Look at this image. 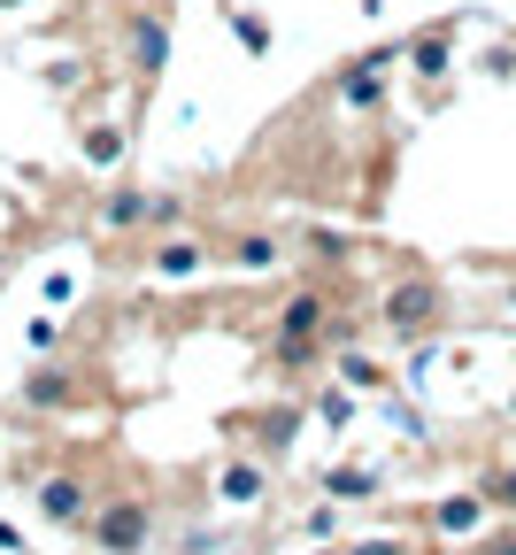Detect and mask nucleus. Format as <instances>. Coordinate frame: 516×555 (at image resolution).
<instances>
[{"label":"nucleus","instance_id":"1","mask_svg":"<svg viewBox=\"0 0 516 555\" xmlns=\"http://www.w3.org/2000/svg\"><path fill=\"white\" fill-rule=\"evenodd\" d=\"M146 532H155V525H146V509H139V502H116V509H101V517H93V540H101V547H139Z\"/></svg>","mask_w":516,"mask_h":555},{"label":"nucleus","instance_id":"2","mask_svg":"<svg viewBox=\"0 0 516 555\" xmlns=\"http://www.w3.org/2000/svg\"><path fill=\"white\" fill-rule=\"evenodd\" d=\"M39 509H47L54 525H86V486H78V478H47V486H39Z\"/></svg>","mask_w":516,"mask_h":555},{"label":"nucleus","instance_id":"3","mask_svg":"<svg viewBox=\"0 0 516 555\" xmlns=\"http://www.w3.org/2000/svg\"><path fill=\"white\" fill-rule=\"evenodd\" d=\"M146 201H155V193H139V185H116V193L101 201V224H108V232H131V224H146Z\"/></svg>","mask_w":516,"mask_h":555},{"label":"nucleus","instance_id":"4","mask_svg":"<svg viewBox=\"0 0 516 555\" xmlns=\"http://www.w3.org/2000/svg\"><path fill=\"white\" fill-rule=\"evenodd\" d=\"M431 309H439L431 286H401V294L386 301V324H394V332H416V324H431Z\"/></svg>","mask_w":516,"mask_h":555},{"label":"nucleus","instance_id":"5","mask_svg":"<svg viewBox=\"0 0 516 555\" xmlns=\"http://www.w3.org/2000/svg\"><path fill=\"white\" fill-rule=\"evenodd\" d=\"M163 54H170V31H163L155 16H139V24H131V62H139V69H163Z\"/></svg>","mask_w":516,"mask_h":555},{"label":"nucleus","instance_id":"6","mask_svg":"<svg viewBox=\"0 0 516 555\" xmlns=\"http://www.w3.org/2000/svg\"><path fill=\"white\" fill-rule=\"evenodd\" d=\"M278 255H285V247H278L270 232H247V240H232V262H240V270H270Z\"/></svg>","mask_w":516,"mask_h":555},{"label":"nucleus","instance_id":"7","mask_svg":"<svg viewBox=\"0 0 516 555\" xmlns=\"http://www.w3.org/2000/svg\"><path fill=\"white\" fill-rule=\"evenodd\" d=\"M155 270H163V278H193V270H201V247H193V240H170V247L155 255Z\"/></svg>","mask_w":516,"mask_h":555},{"label":"nucleus","instance_id":"8","mask_svg":"<svg viewBox=\"0 0 516 555\" xmlns=\"http://www.w3.org/2000/svg\"><path fill=\"white\" fill-rule=\"evenodd\" d=\"M224 494H232V502H255V494H262V470H255V463H232V470H224Z\"/></svg>","mask_w":516,"mask_h":555},{"label":"nucleus","instance_id":"9","mask_svg":"<svg viewBox=\"0 0 516 555\" xmlns=\"http://www.w3.org/2000/svg\"><path fill=\"white\" fill-rule=\"evenodd\" d=\"M116 155H124V139H116V124L86 131V163H116Z\"/></svg>","mask_w":516,"mask_h":555},{"label":"nucleus","instance_id":"10","mask_svg":"<svg viewBox=\"0 0 516 555\" xmlns=\"http://www.w3.org/2000/svg\"><path fill=\"white\" fill-rule=\"evenodd\" d=\"M31 401H47V409H54V401H69V386H62V371H39V378H31Z\"/></svg>","mask_w":516,"mask_h":555},{"label":"nucleus","instance_id":"11","mask_svg":"<svg viewBox=\"0 0 516 555\" xmlns=\"http://www.w3.org/2000/svg\"><path fill=\"white\" fill-rule=\"evenodd\" d=\"M439 525H448V532H470V525H478V502H448V509H439Z\"/></svg>","mask_w":516,"mask_h":555},{"label":"nucleus","instance_id":"12","mask_svg":"<svg viewBox=\"0 0 516 555\" xmlns=\"http://www.w3.org/2000/svg\"><path fill=\"white\" fill-rule=\"evenodd\" d=\"M416 69H424V78H431V69H448V47H439V39H424V47H416Z\"/></svg>","mask_w":516,"mask_h":555},{"label":"nucleus","instance_id":"13","mask_svg":"<svg viewBox=\"0 0 516 555\" xmlns=\"http://www.w3.org/2000/svg\"><path fill=\"white\" fill-rule=\"evenodd\" d=\"M493 502H501V509H516V470H501V478H493Z\"/></svg>","mask_w":516,"mask_h":555},{"label":"nucleus","instance_id":"14","mask_svg":"<svg viewBox=\"0 0 516 555\" xmlns=\"http://www.w3.org/2000/svg\"><path fill=\"white\" fill-rule=\"evenodd\" d=\"M0 9H24V0H0Z\"/></svg>","mask_w":516,"mask_h":555}]
</instances>
